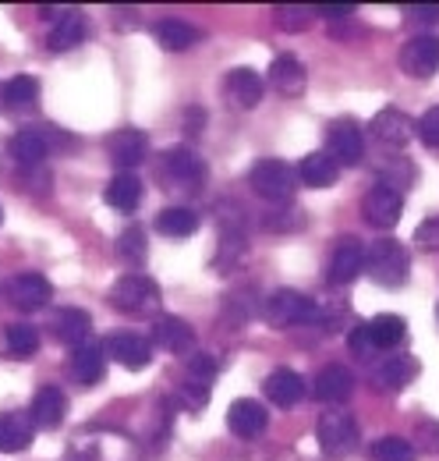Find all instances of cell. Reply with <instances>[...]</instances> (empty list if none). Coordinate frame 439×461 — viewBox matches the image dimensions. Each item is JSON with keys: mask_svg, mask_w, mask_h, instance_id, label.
<instances>
[{"mask_svg": "<svg viewBox=\"0 0 439 461\" xmlns=\"http://www.w3.org/2000/svg\"><path fill=\"white\" fill-rule=\"evenodd\" d=\"M408 249L393 238H380L365 249V274L376 281V285H386V288H400L408 281Z\"/></svg>", "mask_w": 439, "mask_h": 461, "instance_id": "obj_1", "label": "cell"}, {"mask_svg": "<svg viewBox=\"0 0 439 461\" xmlns=\"http://www.w3.org/2000/svg\"><path fill=\"white\" fill-rule=\"evenodd\" d=\"M248 185L266 203H291V195L298 188V174L291 171L283 160H259L248 171Z\"/></svg>", "mask_w": 439, "mask_h": 461, "instance_id": "obj_2", "label": "cell"}, {"mask_svg": "<svg viewBox=\"0 0 439 461\" xmlns=\"http://www.w3.org/2000/svg\"><path fill=\"white\" fill-rule=\"evenodd\" d=\"M316 440L327 458H347L358 447V422L347 411H323L316 426Z\"/></svg>", "mask_w": 439, "mask_h": 461, "instance_id": "obj_3", "label": "cell"}, {"mask_svg": "<svg viewBox=\"0 0 439 461\" xmlns=\"http://www.w3.org/2000/svg\"><path fill=\"white\" fill-rule=\"evenodd\" d=\"M266 323L273 327H298V323H316V298L301 294L294 288H280L263 305Z\"/></svg>", "mask_w": 439, "mask_h": 461, "instance_id": "obj_4", "label": "cell"}, {"mask_svg": "<svg viewBox=\"0 0 439 461\" xmlns=\"http://www.w3.org/2000/svg\"><path fill=\"white\" fill-rule=\"evenodd\" d=\"M110 305L121 312H153L160 305V285L146 274H124L110 288Z\"/></svg>", "mask_w": 439, "mask_h": 461, "instance_id": "obj_5", "label": "cell"}, {"mask_svg": "<svg viewBox=\"0 0 439 461\" xmlns=\"http://www.w3.org/2000/svg\"><path fill=\"white\" fill-rule=\"evenodd\" d=\"M327 142H329L327 157L336 167H354V164H362V157H365L362 128H358V121H351V117H336V121L329 124Z\"/></svg>", "mask_w": 439, "mask_h": 461, "instance_id": "obj_6", "label": "cell"}, {"mask_svg": "<svg viewBox=\"0 0 439 461\" xmlns=\"http://www.w3.org/2000/svg\"><path fill=\"white\" fill-rule=\"evenodd\" d=\"M362 213H365V224H369V228L390 230V228H397V224H400L404 199H400V192H397V188H390V185H376V188H369V195H365V203H362Z\"/></svg>", "mask_w": 439, "mask_h": 461, "instance_id": "obj_7", "label": "cell"}, {"mask_svg": "<svg viewBox=\"0 0 439 461\" xmlns=\"http://www.w3.org/2000/svg\"><path fill=\"white\" fill-rule=\"evenodd\" d=\"M400 68L411 78H433L439 68V36L426 32V36H411L400 47Z\"/></svg>", "mask_w": 439, "mask_h": 461, "instance_id": "obj_8", "label": "cell"}, {"mask_svg": "<svg viewBox=\"0 0 439 461\" xmlns=\"http://www.w3.org/2000/svg\"><path fill=\"white\" fill-rule=\"evenodd\" d=\"M160 174H164L170 185H181V188H195L202 177H206V164L195 149L188 146H174L166 149L164 160H160Z\"/></svg>", "mask_w": 439, "mask_h": 461, "instance_id": "obj_9", "label": "cell"}, {"mask_svg": "<svg viewBox=\"0 0 439 461\" xmlns=\"http://www.w3.org/2000/svg\"><path fill=\"white\" fill-rule=\"evenodd\" d=\"M358 274H365V249L358 245V238H340L327 267V281L344 288L351 281H358Z\"/></svg>", "mask_w": 439, "mask_h": 461, "instance_id": "obj_10", "label": "cell"}, {"mask_svg": "<svg viewBox=\"0 0 439 461\" xmlns=\"http://www.w3.org/2000/svg\"><path fill=\"white\" fill-rule=\"evenodd\" d=\"M107 153H110V160H113L117 171L131 174L146 157H149V135L139 131V128H121L117 135H110L107 139Z\"/></svg>", "mask_w": 439, "mask_h": 461, "instance_id": "obj_11", "label": "cell"}, {"mask_svg": "<svg viewBox=\"0 0 439 461\" xmlns=\"http://www.w3.org/2000/svg\"><path fill=\"white\" fill-rule=\"evenodd\" d=\"M7 298H11L14 309H22V312H36V309L50 305L54 288H50V281H47L43 274H18V277L7 285Z\"/></svg>", "mask_w": 439, "mask_h": 461, "instance_id": "obj_12", "label": "cell"}, {"mask_svg": "<svg viewBox=\"0 0 439 461\" xmlns=\"http://www.w3.org/2000/svg\"><path fill=\"white\" fill-rule=\"evenodd\" d=\"M227 426H230L234 437H241V440H255V437L266 433V426H270V411H266L259 402H252V398H241V402L230 404V411H227Z\"/></svg>", "mask_w": 439, "mask_h": 461, "instance_id": "obj_13", "label": "cell"}, {"mask_svg": "<svg viewBox=\"0 0 439 461\" xmlns=\"http://www.w3.org/2000/svg\"><path fill=\"white\" fill-rule=\"evenodd\" d=\"M263 93H266V86H263V78H259L252 68H234V71L227 75V82H223V96H227L230 107H237V111L259 107Z\"/></svg>", "mask_w": 439, "mask_h": 461, "instance_id": "obj_14", "label": "cell"}, {"mask_svg": "<svg viewBox=\"0 0 439 461\" xmlns=\"http://www.w3.org/2000/svg\"><path fill=\"white\" fill-rule=\"evenodd\" d=\"M418 376V358L415 355H390L383 358L376 369H372V384L380 387V391H404L411 380Z\"/></svg>", "mask_w": 439, "mask_h": 461, "instance_id": "obj_15", "label": "cell"}, {"mask_svg": "<svg viewBox=\"0 0 439 461\" xmlns=\"http://www.w3.org/2000/svg\"><path fill=\"white\" fill-rule=\"evenodd\" d=\"M64 415H67V398H64V391L54 387V384H50V387H40L32 404H29L32 426H40V429H57V426L64 422Z\"/></svg>", "mask_w": 439, "mask_h": 461, "instance_id": "obj_16", "label": "cell"}, {"mask_svg": "<svg viewBox=\"0 0 439 461\" xmlns=\"http://www.w3.org/2000/svg\"><path fill=\"white\" fill-rule=\"evenodd\" d=\"M372 135L383 146L400 149V146H408L415 139V121L404 114V111H397V107H386V111H380V114L372 117Z\"/></svg>", "mask_w": 439, "mask_h": 461, "instance_id": "obj_17", "label": "cell"}, {"mask_svg": "<svg viewBox=\"0 0 439 461\" xmlns=\"http://www.w3.org/2000/svg\"><path fill=\"white\" fill-rule=\"evenodd\" d=\"M312 394L323 404L347 402V398L354 394V376H351V369H347V366H336V362H333V366H323L319 376H316Z\"/></svg>", "mask_w": 439, "mask_h": 461, "instance_id": "obj_18", "label": "cell"}, {"mask_svg": "<svg viewBox=\"0 0 439 461\" xmlns=\"http://www.w3.org/2000/svg\"><path fill=\"white\" fill-rule=\"evenodd\" d=\"M103 351L113 362H121L124 369H146L153 362V345L139 334H113Z\"/></svg>", "mask_w": 439, "mask_h": 461, "instance_id": "obj_19", "label": "cell"}, {"mask_svg": "<svg viewBox=\"0 0 439 461\" xmlns=\"http://www.w3.org/2000/svg\"><path fill=\"white\" fill-rule=\"evenodd\" d=\"M71 373H75V380H78L82 387H96V384L103 380V373H107V351H103V345L85 341V345L75 348V355H71Z\"/></svg>", "mask_w": 439, "mask_h": 461, "instance_id": "obj_20", "label": "cell"}, {"mask_svg": "<svg viewBox=\"0 0 439 461\" xmlns=\"http://www.w3.org/2000/svg\"><path fill=\"white\" fill-rule=\"evenodd\" d=\"M7 149H11V160H14L18 167H40V164L47 160V153H50V142H47L43 131L22 128V131H14V139H11Z\"/></svg>", "mask_w": 439, "mask_h": 461, "instance_id": "obj_21", "label": "cell"}, {"mask_svg": "<svg viewBox=\"0 0 439 461\" xmlns=\"http://www.w3.org/2000/svg\"><path fill=\"white\" fill-rule=\"evenodd\" d=\"M263 391H266V398H270L276 408H291V404H298L305 398V380H301V373H294V369H273V373L266 376Z\"/></svg>", "mask_w": 439, "mask_h": 461, "instance_id": "obj_22", "label": "cell"}, {"mask_svg": "<svg viewBox=\"0 0 439 461\" xmlns=\"http://www.w3.org/2000/svg\"><path fill=\"white\" fill-rule=\"evenodd\" d=\"M153 341L164 348V351L181 355V351H188V348L195 345V330L181 316H157L153 320Z\"/></svg>", "mask_w": 439, "mask_h": 461, "instance_id": "obj_23", "label": "cell"}, {"mask_svg": "<svg viewBox=\"0 0 439 461\" xmlns=\"http://www.w3.org/2000/svg\"><path fill=\"white\" fill-rule=\"evenodd\" d=\"M32 419H29V411H4L0 415V451H7V455H18V451H25L29 444H32Z\"/></svg>", "mask_w": 439, "mask_h": 461, "instance_id": "obj_24", "label": "cell"}, {"mask_svg": "<svg viewBox=\"0 0 439 461\" xmlns=\"http://www.w3.org/2000/svg\"><path fill=\"white\" fill-rule=\"evenodd\" d=\"M270 82L280 96H301L305 89V64L294 58V54H280L270 64Z\"/></svg>", "mask_w": 439, "mask_h": 461, "instance_id": "obj_25", "label": "cell"}, {"mask_svg": "<svg viewBox=\"0 0 439 461\" xmlns=\"http://www.w3.org/2000/svg\"><path fill=\"white\" fill-rule=\"evenodd\" d=\"M103 199H107L113 210H121V213H135V210H139V203H142V181H139L135 174L117 171L113 177H110Z\"/></svg>", "mask_w": 439, "mask_h": 461, "instance_id": "obj_26", "label": "cell"}, {"mask_svg": "<svg viewBox=\"0 0 439 461\" xmlns=\"http://www.w3.org/2000/svg\"><path fill=\"white\" fill-rule=\"evenodd\" d=\"M36 100H40V82L32 75H14L0 93V104L7 114H22V111L36 107Z\"/></svg>", "mask_w": 439, "mask_h": 461, "instance_id": "obj_27", "label": "cell"}, {"mask_svg": "<svg viewBox=\"0 0 439 461\" xmlns=\"http://www.w3.org/2000/svg\"><path fill=\"white\" fill-rule=\"evenodd\" d=\"M365 330H369L372 348H376V351H386V348H397L404 341L408 323H404V316H397V312H380V316H372V320L365 323Z\"/></svg>", "mask_w": 439, "mask_h": 461, "instance_id": "obj_28", "label": "cell"}, {"mask_svg": "<svg viewBox=\"0 0 439 461\" xmlns=\"http://www.w3.org/2000/svg\"><path fill=\"white\" fill-rule=\"evenodd\" d=\"M54 330L64 345L78 348V345H85L89 334H93V316H89L85 309H64V312H57Z\"/></svg>", "mask_w": 439, "mask_h": 461, "instance_id": "obj_29", "label": "cell"}, {"mask_svg": "<svg viewBox=\"0 0 439 461\" xmlns=\"http://www.w3.org/2000/svg\"><path fill=\"white\" fill-rule=\"evenodd\" d=\"M153 36H157V43H160L164 50H188V47H195V43L202 40V32H199L195 25L177 22V18L157 22V25H153Z\"/></svg>", "mask_w": 439, "mask_h": 461, "instance_id": "obj_30", "label": "cell"}, {"mask_svg": "<svg viewBox=\"0 0 439 461\" xmlns=\"http://www.w3.org/2000/svg\"><path fill=\"white\" fill-rule=\"evenodd\" d=\"M85 40V18H82V11H60V18H57V25L50 29V50H75L78 43Z\"/></svg>", "mask_w": 439, "mask_h": 461, "instance_id": "obj_31", "label": "cell"}, {"mask_svg": "<svg viewBox=\"0 0 439 461\" xmlns=\"http://www.w3.org/2000/svg\"><path fill=\"white\" fill-rule=\"evenodd\" d=\"M298 181L301 185H309V188H329V185H336V177H340V167L329 160L327 153H309L301 164H298Z\"/></svg>", "mask_w": 439, "mask_h": 461, "instance_id": "obj_32", "label": "cell"}, {"mask_svg": "<svg viewBox=\"0 0 439 461\" xmlns=\"http://www.w3.org/2000/svg\"><path fill=\"white\" fill-rule=\"evenodd\" d=\"M157 230L166 238H188L199 230V213L188 206H166L157 213Z\"/></svg>", "mask_w": 439, "mask_h": 461, "instance_id": "obj_33", "label": "cell"}, {"mask_svg": "<svg viewBox=\"0 0 439 461\" xmlns=\"http://www.w3.org/2000/svg\"><path fill=\"white\" fill-rule=\"evenodd\" d=\"M4 348H7L14 358H29V355H36V348H40V330L29 327V323H11V327L4 330Z\"/></svg>", "mask_w": 439, "mask_h": 461, "instance_id": "obj_34", "label": "cell"}, {"mask_svg": "<svg viewBox=\"0 0 439 461\" xmlns=\"http://www.w3.org/2000/svg\"><path fill=\"white\" fill-rule=\"evenodd\" d=\"M369 461H415V447L404 437H380L369 447Z\"/></svg>", "mask_w": 439, "mask_h": 461, "instance_id": "obj_35", "label": "cell"}, {"mask_svg": "<svg viewBox=\"0 0 439 461\" xmlns=\"http://www.w3.org/2000/svg\"><path fill=\"white\" fill-rule=\"evenodd\" d=\"M146 252H149V245H146V230L142 228H128L117 238V256H121L124 263L142 267V263H146Z\"/></svg>", "mask_w": 439, "mask_h": 461, "instance_id": "obj_36", "label": "cell"}, {"mask_svg": "<svg viewBox=\"0 0 439 461\" xmlns=\"http://www.w3.org/2000/svg\"><path fill=\"white\" fill-rule=\"evenodd\" d=\"M273 14H276V25L283 32H305L309 22H312V11L309 7H298V4H283V7H276Z\"/></svg>", "mask_w": 439, "mask_h": 461, "instance_id": "obj_37", "label": "cell"}, {"mask_svg": "<svg viewBox=\"0 0 439 461\" xmlns=\"http://www.w3.org/2000/svg\"><path fill=\"white\" fill-rule=\"evenodd\" d=\"M415 249H422V252H439V217H429V221H422L418 228H415Z\"/></svg>", "mask_w": 439, "mask_h": 461, "instance_id": "obj_38", "label": "cell"}, {"mask_svg": "<svg viewBox=\"0 0 439 461\" xmlns=\"http://www.w3.org/2000/svg\"><path fill=\"white\" fill-rule=\"evenodd\" d=\"M415 135H418L429 149H439V107H433V111H426V114L418 117Z\"/></svg>", "mask_w": 439, "mask_h": 461, "instance_id": "obj_39", "label": "cell"}, {"mask_svg": "<svg viewBox=\"0 0 439 461\" xmlns=\"http://www.w3.org/2000/svg\"><path fill=\"white\" fill-rule=\"evenodd\" d=\"M415 451L422 447V451H433L439 455V422H418L415 426V444H411Z\"/></svg>", "mask_w": 439, "mask_h": 461, "instance_id": "obj_40", "label": "cell"}, {"mask_svg": "<svg viewBox=\"0 0 439 461\" xmlns=\"http://www.w3.org/2000/svg\"><path fill=\"white\" fill-rule=\"evenodd\" d=\"M347 345H351V351H354V355H362V358H369V355L376 351V348H372V341H369V330H365V323H358V327L351 330Z\"/></svg>", "mask_w": 439, "mask_h": 461, "instance_id": "obj_41", "label": "cell"}, {"mask_svg": "<svg viewBox=\"0 0 439 461\" xmlns=\"http://www.w3.org/2000/svg\"><path fill=\"white\" fill-rule=\"evenodd\" d=\"M415 18H422V22H439V4H415Z\"/></svg>", "mask_w": 439, "mask_h": 461, "instance_id": "obj_42", "label": "cell"}, {"mask_svg": "<svg viewBox=\"0 0 439 461\" xmlns=\"http://www.w3.org/2000/svg\"><path fill=\"white\" fill-rule=\"evenodd\" d=\"M316 11H323L329 18H340V14H354V7L351 4H329V7H316Z\"/></svg>", "mask_w": 439, "mask_h": 461, "instance_id": "obj_43", "label": "cell"}, {"mask_svg": "<svg viewBox=\"0 0 439 461\" xmlns=\"http://www.w3.org/2000/svg\"><path fill=\"white\" fill-rule=\"evenodd\" d=\"M436 320H439V305H436Z\"/></svg>", "mask_w": 439, "mask_h": 461, "instance_id": "obj_44", "label": "cell"}, {"mask_svg": "<svg viewBox=\"0 0 439 461\" xmlns=\"http://www.w3.org/2000/svg\"><path fill=\"white\" fill-rule=\"evenodd\" d=\"M0 217H4V213H0Z\"/></svg>", "mask_w": 439, "mask_h": 461, "instance_id": "obj_45", "label": "cell"}]
</instances>
